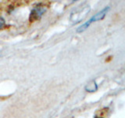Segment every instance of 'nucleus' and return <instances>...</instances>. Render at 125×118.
<instances>
[{"mask_svg":"<svg viewBox=\"0 0 125 118\" xmlns=\"http://www.w3.org/2000/svg\"><path fill=\"white\" fill-rule=\"evenodd\" d=\"M74 1H76V0H74Z\"/></svg>","mask_w":125,"mask_h":118,"instance_id":"nucleus-5","label":"nucleus"},{"mask_svg":"<svg viewBox=\"0 0 125 118\" xmlns=\"http://www.w3.org/2000/svg\"><path fill=\"white\" fill-rule=\"evenodd\" d=\"M46 7L44 5H39L37 6L36 7H34V9L31 10L29 20L31 22L36 21L37 20L40 19L42 17V16L45 13L46 11Z\"/></svg>","mask_w":125,"mask_h":118,"instance_id":"nucleus-2","label":"nucleus"},{"mask_svg":"<svg viewBox=\"0 0 125 118\" xmlns=\"http://www.w3.org/2000/svg\"><path fill=\"white\" fill-rule=\"evenodd\" d=\"M4 27H5V20L2 17H0V30L2 29Z\"/></svg>","mask_w":125,"mask_h":118,"instance_id":"nucleus-3","label":"nucleus"},{"mask_svg":"<svg viewBox=\"0 0 125 118\" xmlns=\"http://www.w3.org/2000/svg\"><path fill=\"white\" fill-rule=\"evenodd\" d=\"M109 9H110V7H109V6H106V7L103 8V9L101 11H99V13H97L96 14L94 15L92 17L90 18L88 21H86V22L84 23L82 25H81V26L77 29V32H83V31L87 29L88 28L90 25H91L92 23L95 22V21H101V20H103V19L105 17V15L107 14L108 12L109 11Z\"/></svg>","mask_w":125,"mask_h":118,"instance_id":"nucleus-1","label":"nucleus"},{"mask_svg":"<svg viewBox=\"0 0 125 118\" xmlns=\"http://www.w3.org/2000/svg\"><path fill=\"white\" fill-rule=\"evenodd\" d=\"M96 118H103V117H96Z\"/></svg>","mask_w":125,"mask_h":118,"instance_id":"nucleus-4","label":"nucleus"}]
</instances>
